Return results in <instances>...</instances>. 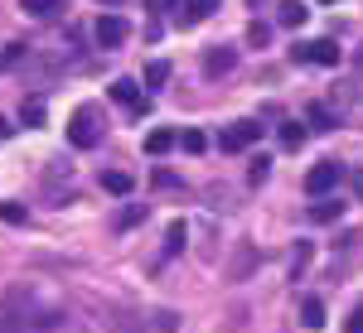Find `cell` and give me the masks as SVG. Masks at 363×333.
<instances>
[{
    "instance_id": "cell-25",
    "label": "cell",
    "mask_w": 363,
    "mask_h": 333,
    "mask_svg": "<svg viewBox=\"0 0 363 333\" xmlns=\"http://www.w3.org/2000/svg\"><path fill=\"white\" fill-rule=\"evenodd\" d=\"M267 174H272V160H267V155H257V160L247 165V179H252V184H267Z\"/></svg>"
},
{
    "instance_id": "cell-15",
    "label": "cell",
    "mask_w": 363,
    "mask_h": 333,
    "mask_svg": "<svg viewBox=\"0 0 363 333\" xmlns=\"http://www.w3.org/2000/svg\"><path fill=\"white\" fill-rule=\"evenodd\" d=\"M174 136H179V131H150V136H145V155H165V150H174Z\"/></svg>"
},
{
    "instance_id": "cell-24",
    "label": "cell",
    "mask_w": 363,
    "mask_h": 333,
    "mask_svg": "<svg viewBox=\"0 0 363 333\" xmlns=\"http://www.w3.org/2000/svg\"><path fill=\"white\" fill-rule=\"evenodd\" d=\"M29 213H25V203H0V222H10V227H20Z\"/></svg>"
},
{
    "instance_id": "cell-8",
    "label": "cell",
    "mask_w": 363,
    "mask_h": 333,
    "mask_svg": "<svg viewBox=\"0 0 363 333\" xmlns=\"http://www.w3.org/2000/svg\"><path fill=\"white\" fill-rule=\"evenodd\" d=\"M233 63H238V54L218 44V49H208V54H203V73H208V78H218V73H233Z\"/></svg>"
},
{
    "instance_id": "cell-27",
    "label": "cell",
    "mask_w": 363,
    "mask_h": 333,
    "mask_svg": "<svg viewBox=\"0 0 363 333\" xmlns=\"http://www.w3.org/2000/svg\"><path fill=\"white\" fill-rule=\"evenodd\" d=\"M0 333H25V324H20L15 314H5V309H0Z\"/></svg>"
},
{
    "instance_id": "cell-29",
    "label": "cell",
    "mask_w": 363,
    "mask_h": 333,
    "mask_svg": "<svg viewBox=\"0 0 363 333\" xmlns=\"http://www.w3.org/2000/svg\"><path fill=\"white\" fill-rule=\"evenodd\" d=\"M344 329H349V333H363V305L349 314V324H344Z\"/></svg>"
},
{
    "instance_id": "cell-33",
    "label": "cell",
    "mask_w": 363,
    "mask_h": 333,
    "mask_svg": "<svg viewBox=\"0 0 363 333\" xmlns=\"http://www.w3.org/2000/svg\"><path fill=\"white\" fill-rule=\"evenodd\" d=\"M320 5H335V0H320Z\"/></svg>"
},
{
    "instance_id": "cell-34",
    "label": "cell",
    "mask_w": 363,
    "mask_h": 333,
    "mask_svg": "<svg viewBox=\"0 0 363 333\" xmlns=\"http://www.w3.org/2000/svg\"><path fill=\"white\" fill-rule=\"evenodd\" d=\"M359 68H363V54H359Z\"/></svg>"
},
{
    "instance_id": "cell-11",
    "label": "cell",
    "mask_w": 363,
    "mask_h": 333,
    "mask_svg": "<svg viewBox=\"0 0 363 333\" xmlns=\"http://www.w3.org/2000/svg\"><path fill=\"white\" fill-rule=\"evenodd\" d=\"M102 189L112 198H126L131 194V174H126V169H102Z\"/></svg>"
},
{
    "instance_id": "cell-7",
    "label": "cell",
    "mask_w": 363,
    "mask_h": 333,
    "mask_svg": "<svg viewBox=\"0 0 363 333\" xmlns=\"http://www.w3.org/2000/svg\"><path fill=\"white\" fill-rule=\"evenodd\" d=\"M112 97L121 102V107H131L136 116H145V111H150V102L140 97V83H136V78H116V83H112Z\"/></svg>"
},
{
    "instance_id": "cell-17",
    "label": "cell",
    "mask_w": 363,
    "mask_h": 333,
    "mask_svg": "<svg viewBox=\"0 0 363 333\" xmlns=\"http://www.w3.org/2000/svg\"><path fill=\"white\" fill-rule=\"evenodd\" d=\"M339 213H344V203H339V198H325V203L310 208V222H335Z\"/></svg>"
},
{
    "instance_id": "cell-31",
    "label": "cell",
    "mask_w": 363,
    "mask_h": 333,
    "mask_svg": "<svg viewBox=\"0 0 363 333\" xmlns=\"http://www.w3.org/2000/svg\"><path fill=\"white\" fill-rule=\"evenodd\" d=\"M10 131H15V126H10V121H0V140H5V136H10Z\"/></svg>"
},
{
    "instance_id": "cell-3",
    "label": "cell",
    "mask_w": 363,
    "mask_h": 333,
    "mask_svg": "<svg viewBox=\"0 0 363 333\" xmlns=\"http://www.w3.org/2000/svg\"><path fill=\"white\" fill-rule=\"evenodd\" d=\"M339 179H344V165H339V160H320V165L306 174V194L325 198L330 189H339Z\"/></svg>"
},
{
    "instance_id": "cell-30",
    "label": "cell",
    "mask_w": 363,
    "mask_h": 333,
    "mask_svg": "<svg viewBox=\"0 0 363 333\" xmlns=\"http://www.w3.org/2000/svg\"><path fill=\"white\" fill-rule=\"evenodd\" d=\"M349 184H354V198H363V169H354V174H349Z\"/></svg>"
},
{
    "instance_id": "cell-13",
    "label": "cell",
    "mask_w": 363,
    "mask_h": 333,
    "mask_svg": "<svg viewBox=\"0 0 363 333\" xmlns=\"http://www.w3.org/2000/svg\"><path fill=\"white\" fill-rule=\"evenodd\" d=\"M20 10L34 15V20H54L58 10H63V0H20Z\"/></svg>"
},
{
    "instance_id": "cell-10",
    "label": "cell",
    "mask_w": 363,
    "mask_h": 333,
    "mask_svg": "<svg viewBox=\"0 0 363 333\" xmlns=\"http://www.w3.org/2000/svg\"><path fill=\"white\" fill-rule=\"evenodd\" d=\"M218 5H223V0H184V15H179V25H199V20H208Z\"/></svg>"
},
{
    "instance_id": "cell-22",
    "label": "cell",
    "mask_w": 363,
    "mask_h": 333,
    "mask_svg": "<svg viewBox=\"0 0 363 333\" xmlns=\"http://www.w3.org/2000/svg\"><path fill=\"white\" fill-rule=\"evenodd\" d=\"M174 251H184V222H169L165 232V256H174Z\"/></svg>"
},
{
    "instance_id": "cell-16",
    "label": "cell",
    "mask_w": 363,
    "mask_h": 333,
    "mask_svg": "<svg viewBox=\"0 0 363 333\" xmlns=\"http://www.w3.org/2000/svg\"><path fill=\"white\" fill-rule=\"evenodd\" d=\"M306 126H301V121H286V126H281V145H286V150H301V145H306Z\"/></svg>"
},
{
    "instance_id": "cell-2",
    "label": "cell",
    "mask_w": 363,
    "mask_h": 333,
    "mask_svg": "<svg viewBox=\"0 0 363 333\" xmlns=\"http://www.w3.org/2000/svg\"><path fill=\"white\" fill-rule=\"evenodd\" d=\"M68 140H73L78 150H92V145L102 140V126H97V111H92V107L73 111V121H68Z\"/></svg>"
},
{
    "instance_id": "cell-18",
    "label": "cell",
    "mask_w": 363,
    "mask_h": 333,
    "mask_svg": "<svg viewBox=\"0 0 363 333\" xmlns=\"http://www.w3.org/2000/svg\"><path fill=\"white\" fill-rule=\"evenodd\" d=\"M136 222H145V203H126L121 213H116V227L126 232V227H136Z\"/></svg>"
},
{
    "instance_id": "cell-32",
    "label": "cell",
    "mask_w": 363,
    "mask_h": 333,
    "mask_svg": "<svg viewBox=\"0 0 363 333\" xmlns=\"http://www.w3.org/2000/svg\"><path fill=\"white\" fill-rule=\"evenodd\" d=\"M97 5H121V0H97Z\"/></svg>"
},
{
    "instance_id": "cell-1",
    "label": "cell",
    "mask_w": 363,
    "mask_h": 333,
    "mask_svg": "<svg viewBox=\"0 0 363 333\" xmlns=\"http://www.w3.org/2000/svg\"><path fill=\"white\" fill-rule=\"evenodd\" d=\"M291 58H296V63H310V68H335L344 54H339L335 39H306V44L291 49Z\"/></svg>"
},
{
    "instance_id": "cell-19",
    "label": "cell",
    "mask_w": 363,
    "mask_h": 333,
    "mask_svg": "<svg viewBox=\"0 0 363 333\" xmlns=\"http://www.w3.org/2000/svg\"><path fill=\"white\" fill-rule=\"evenodd\" d=\"M174 145H184L189 155H203V150H208V136H203V131H184V136H174Z\"/></svg>"
},
{
    "instance_id": "cell-23",
    "label": "cell",
    "mask_w": 363,
    "mask_h": 333,
    "mask_svg": "<svg viewBox=\"0 0 363 333\" xmlns=\"http://www.w3.org/2000/svg\"><path fill=\"white\" fill-rule=\"evenodd\" d=\"M20 121H25V126H44V102H34V97H29L25 107H20Z\"/></svg>"
},
{
    "instance_id": "cell-12",
    "label": "cell",
    "mask_w": 363,
    "mask_h": 333,
    "mask_svg": "<svg viewBox=\"0 0 363 333\" xmlns=\"http://www.w3.org/2000/svg\"><path fill=\"white\" fill-rule=\"evenodd\" d=\"M301 324H306V329H325V300L306 295V300H301Z\"/></svg>"
},
{
    "instance_id": "cell-26",
    "label": "cell",
    "mask_w": 363,
    "mask_h": 333,
    "mask_svg": "<svg viewBox=\"0 0 363 333\" xmlns=\"http://www.w3.org/2000/svg\"><path fill=\"white\" fill-rule=\"evenodd\" d=\"M310 266V242H296V261H291V271H296V276H301V271H306Z\"/></svg>"
},
{
    "instance_id": "cell-6",
    "label": "cell",
    "mask_w": 363,
    "mask_h": 333,
    "mask_svg": "<svg viewBox=\"0 0 363 333\" xmlns=\"http://www.w3.org/2000/svg\"><path fill=\"white\" fill-rule=\"evenodd\" d=\"M252 140H262V126H257V121H238V126H228L223 136H218V150L238 155V150H247Z\"/></svg>"
},
{
    "instance_id": "cell-4",
    "label": "cell",
    "mask_w": 363,
    "mask_h": 333,
    "mask_svg": "<svg viewBox=\"0 0 363 333\" xmlns=\"http://www.w3.org/2000/svg\"><path fill=\"white\" fill-rule=\"evenodd\" d=\"M126 34H131V25H126L121 15H102V20L92 25V39H97V49H121V44H126Z\"/></svg>"
},
{
    "instance_id": "cell-28",
    "label": "cell",
    "mask_w": 363,
    "mask_h": 333,
    "mask_svg": "<svg viewBox=\"0 0 363 333\" xmlns=\"http://www.w3.org/2000/svg\"><path fill=\"white\" fill-rule=\"evenodd\" d=\"M174 184H179V179H174L169 169H155V189H174Z\"/></svg>"
},
{
    "instance_id": "cell-9",
    "label": "cell",
    "mask_w": 363,
    "mask_h": 333,
    "mask_svg": "<svg viewBox=\"0 0 363 333\" xmlns=\"http://www.w3.org/2000/svg\"><path fill=\"white\" fill-rule=\"evenodd\" d=\"M277 20H281L286 29H301V25L310 20V10L301 5V0H281V5H277Z\"/></svg>"
},
{
    "instance_id": "cell-21",
    "label": "cell",
    "mask_w": 363,
    "mask_h": 333,
    "mask_svg": "<svg viewBox=\"0 0 363 333\" xmlns=\"http://www.w3.org/2000/svg\"><path fill=\"white\" fill-rule=\"evenodd\" d=\"M247 44H252V49H267V44H272V25L252 20V25H247Z\"/></svg>"
},
{
    "instance_id": "cell-14",
    "label": "cell",
    "mask_w": 363,
    "mask_h": 333,
    "mask_svg": "<svg viewBox=\"0 0 363 333\" xmlns=\"http://www.w3.org/2000/svg\"><path fill=\"white\" fill-rule=\"evenodd\" d=\"M306 116H310V126H315V131H335V126H339V116H335L330 107H325V102H315V107H310Z\"/></svg>"
},
{
    "instance_id": "cell-5",
    "label": "cell",
    "mask_w": 363,
    "mask_h": 333,
    "mask_svg": "<svg viewBox=\"0 0 363 333\" xmlns=\"http://www.w3.org/2000/svg\"><path fill=\"white\" fill-rule=\"evenodd\" d=\"M34 309H39V290H34V285H10V290H5V314H15L20 324H25Z\"/></svg>"
},
{
    "instance_id": "cell-20",
    "label": "cell",
    "mask_w": 363,
    "mask_h": 333,
    "mask_svg": "<svg viewBox=\"0 0 363 333\" xmlns=\"http://www.w3.org/2000/svg\"><path fill=\"white\" fill-rule=\"evenodd\" d=\"M169 83V63L165 58H155L150 68H145V87H165Z\"/></svg>"
}]
</instances>
